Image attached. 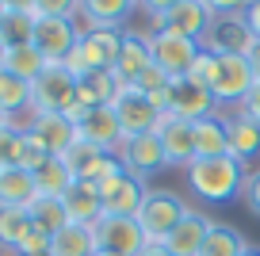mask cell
<instances>
[{"label": "cell", "mask_w": 260, "mask_h": 256, "mask_svg": "<svg viewBox=\"0 0 260 256\" xmlns=\"http://www.w3.org/2000/svg\"><path fill=\"white\" fill-rule=\"evenodd\" d=\"M249 168L234 157H195L184 168V184L199 203H234L241 199V187Z\"/></svg>", "instance_id": "1"}, {"label": "cell", "mask_w": 260, "mask_h": 256, "mask_svg": "<svg viewBox=\"0 0 260 256\" xmlns=\"http://www.w3.org/2000/svg\"><path fill=\"white\" fill-rule=\"evenodd\" d=\"M122 31H100V27H84L77 39L73 54L65 57V69L73 77H88V73H111L115 57H119Z\"/></svg>", "instance_id": "2"}, {"label": "cell", "mask_w": 260, "mask_h": 256, "mask_svg": "<svg viewBox=\"0 0 260 256\" xmlns=\"http://www.w3.org/2000/svg\"><path fill=\"white\" fill-rule=\"evenodd\" d=\"M187 210L191 207H187L176 191H169V187H149L146 203H142V210L134 218H138V226H142V233H146L149 245H161V241L176 230V222L187 214Z\"/></svg>", "instance_id": "3"}, {"label": "cell", "mask_w": 260, "mask_h": 256, "mask_svg": "<svg viewBox=\"0 0 260 256\" xmlns=\"http://www.w3.org/2000/svg\"><path fill=\"white\" fill-rule=\"evenodd\" d=\"M77 107V77L65 65H46L31 80V115L50 111V115H73Z\"/></svg>", "instance_id": "4"}, {"label": "cell", "mask_w": 260, "mask_h": 256, "mask_svg": "<svg viewBox=\"0 0 260 256\" xmlns=\"http://www.w3.org/2000/svg\"><path fill=\"white\" fill-rule=\"evenodd\" d=\"M111 111H115V119H119V126H122V138L153 134L161 115H165L161 107H157V100L146 96L142 88H134V84H119V92H115V100H111Z\"/></svg>", "instance_id": "5"}, {"label": "cell", "mask_w": 260, "mask_h": 256, "mask_svg": "<svg viewBox=\"0 0 260 256\" xmlns=\"http://www.w3.org/2000/svg\"><path fill=\"white\" fill-rule=\"evenodd\" d=\"M92 237H96V252H111V256H138L149 245L138 218L126 214H104L92 226Z\"/></svg>", "instance_id": "6"}, {"label": "cell", "mask_w": 260, "mask_h": 256, "mask_svg": "<svg viewBox=\"0 0 260 256\" xmlns=\"http://www.w3.org/2000/svg\"><path fill=\"white\" fill-rule=\"evenodd\" d=\"M81 31H84V27L77 23V19H65V16H39L31 46L46 57V65H65V57L73 54Z\"/></svg>", "instance_id": "7"}, {"label": "cell", "mask_w": 260, "mask_h": 256, "mask_svg": "<svg viewBox=\"0 0 260 256\" xmlns=\"http://www.w3.org/2000/svg\"><path fill=\"white\" fill-rule=\"evenodd\" d=\"M203 42H191L176 31H149V54H153V65H161L172 80L176 77H187L191 61L199 57Z\"/></svg>", "instance_id": "8"}, {"label": "cell", "mask_w": 260, "mask_h": 256, "mask_svg": "<svg viewBox=\"0 0 260 256\" xmlns=\"http://www.w3.org/2000/svg\"><path fill=\"white\" fill-rule=\"evenodd\" d=\"M161 111L176 115V119H184V122H199V119L218 111V104H214V96L207 88L191 84L187 77H176L169 84V92H165V100H161Z\"/></svg>", "instance_id": "9"}, {"label": "cell", "mask_w": 260, "mask_h": 256, "mask_svg": "<svg viewBox=\"0 0 260 256\" xmlns=\"http://www.w3.org/2000/svg\"><path fill=\"white\" fill-rule=\"evenodd\" d=\"M252 84H256V77H252V69H249V57H234V54L218 57V77H214V84H211V96H214L218 107H234L237 111Z\"/></svg>", "instance_id": "10"}, {"label": "cell", "mask_w": 260, "mask_h": 256, "mask_svg": "<svg viewBox=\"0 0 260 256\" xmlns=\"http://www.w3.org/2000/svg\"><path fill=\"white\" fill-rule=\"evenodd\" d=\"M211 23H214V12L203 0H180L176 8H169L161 19H153V31H176L191 42H203Z\"/></svg>", "instance_id": "11"}, {"label": "cell", "mask_w": 260, "mask_h": 256, "mask_svg": "<svg viewBox=\"0 0 260 256\" xmlns=\"http://www.w3.org/2000/svg\"><path fill=\"white\" fill-rule=\"evenodd\" d=\"M119 161H122V168H126L130 176H138V180H149L153 172L169 168V161H165V149H161V138H157V134L122 138Z\"/></svg>", "instance_id": "12"}, {"label": "cell", "mask_w": 260, "mask_h": 256, "mask_svg": "<svg viewBox=\"0 0 260 256\" xmlns=\"http://www.w3.org/2000/svg\"><path fill=\"white\" fill-rule=\"evenodd\" d=\"M27 134L50 153V157H65V149L77 142V122L69 115H50V111H35L27 115Z\"/></svg>", "instance_id": "13"}, {"label": "cell", "mask_w": 260, "mask_h": 256, "mask_svg": "<svg viewBox=\"0 0 260 256\" xmlns=\"http://www.w3.org/2000/svg\"><path fill=\"white\" fill-rule=\"evenodd\" d=\"M203 46L211 50V54H218V57H226V54L249 57V50L256 46V39H252L245 16H214L211 31H207V39H203Z\"/></svg>", "instance_id": "14"}, {"label": "cell", "mask_w": 260, "mask_h": 256, "mask_svg": "<svg viewBox=\"0 0 260 256\" xmlns=\"http://www.w3.org/2000/svg\"><path fill=\"white\" fill-rule=\"evenodd\" d=\"M73 122H77V138H81V142L96 145V149H107V153H119L122 126H119V119H115L111 107H92V111H81Z\"/></svg>", "instance_id": "15"}, {"label": "cell", "mask_w": 260, "mask_h": 256, "mask_svg": "<svg viewBox=\"0 0 260 256\" xmlns=\"http://www.w3.org/2000/svg\"><path fill=\"white\" fill-rule=\"evenodd\" d=\"M153 134L161 138V149H165L169 168H187L195 161V126L191 122L176 119V115H161V122H157Z\"/></svg>", "instance_id": "16"}, {"label": "cell", "mask_w": 260, "mask_h": 256, "mask_svg": "<svg viewBox=\"0 0 260 256\" xmlns=\"http://www.w3.org/2000/svg\"><path fill=\"white\" fill-rule=\"evenodd\" d=\"M146 180L130 176V172H122V176L107 180V184H100V195H104V214H126L134 218L142 210V203H146Z\"/></svg>", "instance_id": "17"}, {"label": "cell", "mask_w": 260, "mask_h": 256, "mask_svg": "<svg viewBox=\"0 0 260 256\" xmlns=\"http://www.w3.org/2000/svg\"><path fill=\"white\" fill-rule=\"evenodd\" d=\"M153 65V54H149V35L146 31H122L119 42V57H115V80L119 84H134L142 73Z\"/></svg>", "instance_id": "18"}, {"label": "cell", "mask_w": 260, "mask_h": 256, "mask_svg": "<svg viewBox=\"0 0 260 256\" xmlns=\"http://www.w3.org/2000/svg\"><path fill=\"white\" fill-rule=\"evenodd\" d=\"M138 12L134 0H81L77 19L81 27H100V31H122L130 16Z\"/></svg>", "instance_id": "19"}, {"label": "cell", "mask_w": 260, "mask_h": 256, "mask_svg": "<svg viewBox=\"0 0 260 256\" xmlns=\"http://www.w3.org/2000/svg\"><path fill=\"white\" fill-rule=\"evenodd\" d=\"M222 119H226L230 157H234L237 165H245V168H249L252 161L260 157V126L249 119V115H241V111H226Z\"/></svg>", "instance_id": "20"}, {"label": "cell", "mask_w": 260, "mask_h": 256, "mask_svg": "<svg viewBox=\"0 0 260 256\" xmlns=\"http://www.w3.org/2000/svg\"><path fill=\"white\" fill-rule=\"evenodd\" d=\"M207 230H211V218H207L203 210H195V207H191V210H187V214L176 222V230H172L169 237L161 241V245L169 248L172 256H199Z\"/></svg>", "instance_id": "21"}, {"label": "cell", "mask_w": 260, "mask_h": 256, "mask_svg": "<svg viewBox=\"0 0 260 256\" xmlns=\"http://www.w3.org/2000/svg\"><path fill=\"white\" fill-rule=\"evenodd\" d=\"M61 203H65V214H69V222L96 226L100 218H104V195H100V187L88 184V180H77V184L61 195Z\"/></svg>", "instance_id": "22"}, {"label": "cell", "mask_w": 260, "mask_h": 256, "mask_svg": "<svg viewBox=\"0 0 260 256\" xmlns=\"http://www.w3.org/2000/svg\"><path fill=\"white\" fill-rule=\"evenodd\" d=\"M115 92H119L115 73H88V77H77V107H73L69 119H77L81 111H92V107H111Z\"/></svg>", "instance_id": "23"}, {"label": "cell", "mask_w": 260, "mask_h": 256, "mask_svg": "<svg viewBox=\"0 0 260 256\" xmlns=\"http://www.w3.org/2000/svg\"><path fill=\"white\" fill-rule=\"evenodd\" d=\"M39 199V184H35V172L27 168H4L0 172V207H27Z\"/></svg>", "instance_id": "24"}, {"label": "cell", "mask_w": 260, "mask_h": 256, "mask_svg": "<svg viewBox=\"0 0 260 256\" xmlns=\"http://www.w3.org/2000/svg\"><path fill=\"white\" fill-rule=\"evenodd\" d=\"M46 256H96V237H92V226L69 222L57 233H50V252Z\"/></svg>", "instance_id": "25"}, {"label": "cell", "mask_w": 260, "mask_h": 256, "mask_svg": "<svg viewBox=\"0 0 260 256\" xmlns=\"http://www.w3.org/2000/svg\"><path fill=\"white\" fill-rule=\"evenodd\" d=\"M191 126H195V157H230L226 119L218 111L199 119V122H191Z\"/></svg>", "instance_id": "26"}, {"label": "cell", "mask_w": 260, "mask_h": 256, "mask_svg": "<svg viewBox=\"0 0 260 256\" xmlns=\"http://www.w3.org/2000/svg\"><path fill=\"white\" fill-rule=\"evenodd\" d=\"M245 248H249V241H245L234 226L230 222H214L211 218V230H207V237H203L199 256H241Z\"/></svg>", "instance_id": "27"}, {"label": "cell", "mask_w": 260, "mask_h": 256, "mask_svg": "<svg viewBox=\"0 0 260 256\" xmlns=\"http://www.w3.org/2000/svg\"><path fill=\"white\" fill-rule=\"evenodd\" d=\"M0 111L4 115H31V80L16 77V73L8 69H0Z\"/></svg>", "instance_id": "28"}, {"label": "cell", "mask_w": 260, "mask_h": 256, "mask_svg": "<svg viewBox=\"0 0 260 256\" xmlns=\"http://www.w3.org/2000/svg\"><path fill=\"white\" fill-rule=\"evenodd\" d=\"M35 184H39V195H46V199H61V195L77 184V176L69 172V165H65L61 157H50L46 165L35 172Z\"/></svg>", "instance_id": "29"}, {"label": "cell", "mask_w": 260, "mask_h": 256, "mask_svg": "<svg viewBox=\"0 0 260 256\" xmlns=\"http://www.w3.org/2000/svg\"><path fill=\"white\" fill-rule=\"evenodd\" d=\"M31 230V210L27 207H0V248L4 252H16L19 237Z\"/></svg>", "instance_id": "30"}, {"label": "cell", "mask_w": 260, "mask_h": 256, "mask_svg": "<svg viewBox=\"0 0 260 256\" xmlns=\"http://www.w3.org/2000/svg\"><path fill=\"white\" fill-rule=\"evenodd\" d=\"M35 23H39L35 12H8V16L0 19V35H4V42H8V50L12 46H31Z\"/></svg>", "instance_id": "31"}, {"label": "cell", "mask_w": 260, "mask_h": 256, "mask_svg": "<svg viewBox=\"0 0 260 256\" xmlns=\"http://www.w3.org/2000/svg\"><path fill=\"white\" fill-rule=\"evenodd\" d=\"M31 226H39L42 233H57L61 226H69L65 203H61V199H46V195H39V199L31 203Z\"/></svg>", "instance_id": "32"}, {"label": "cell", "mask_w": 260, "mask_h": 256, "mask_svg": "<svg viewBox=\"0 0 260 256\" xmlns=\"http://www.w3.org/2000/svg\"><path fill=\"white\" fill-rule=\"evenodd\" d=\"M4 69L16 73V77H23V80H35L42 69H46V57H42L35 46H12V50H8V61H4Z\"/></svg>", "instance_id": "33"}, {"label": "cell", "mask_w": 260, "mask_h": 256, "mask_svg": "<svg viewBox=\"0 0 260 256\" xmlns=\"http://www.w3.org/2000/svg\"><path fill=\"white\" fill-rule=\"evenodd\" d=\"M23 138H27V130L19 126V122H12V126L0 130V172H4V168H19V157H23Z\"/></svg>", "instance_id": "34"}, {"label": "cell", "mask_w": 260, "mask_h": 256, "mask_svg": "<svg viewBox=\"0 0 260 256\" xmlns=\"http://www.w3.org/2000/svg\"><path fill=\"white\" fill-rule=\"evenodd\" d=\"M214 77H218V54H211V50H199V57L191 61V69H187V80L191 84H199V88H207L211 92V84H214Z\"/></svg>", "instance_id": "35"}, {"label": "cell", "mask_w": 260, "mask_h": 256, "mask_svg": "<svg viewBox=\"0 0 260 256\" xmlns=\"http://www.w3.org/2000/svg\"><path fill=\"white\" fill-rule=\"evenodd\" d=\"M46 252H50V233H42L39 226H31V230L19 237V245H16L12 256H46Z\"/></svg>", "instance_id": "36"}, {"label": "cell", "mask_w": 260, "mask_h": 256, "mask_svg": "<svg viewBox=\"0 0 260 256\" xmlns=\"http://www.w3.org/2000/svg\"><path fill=\"white\" fill-rule=\"evenodd\" d=\"M77 8H81V0H35V16H65V19H77Z\"/></svg>", "instance_id": "37"}, {"label": "cell", "mask_w": 260, "mask_h": 256, "mask_svg": "<svg viewBox=\"0 0 260 256\" xmlns=\"http://www.w3.org/2000/svg\"><path fill=\"white\" fill-rule=\"evenodd\" d=\"M241 203L252 218H260V168H249L245 176V187H241Z\"/></svg>", "instance_id": "38"}, {"label": "cell", "mask_w": 260, "mask_h": 256, "mask_svg": "<svg viewBox=\"0 0 260 256\" xmlns=\"http://www.w3.org/2000/svg\"><path fill=\"white\" fill-rule=\"evenodd\" d=\"M203 4L214 16H245V8H249L252 0H203Z\"/></svg>", "instance_id": "39"}, {"label": "cell", "mask_w": 260, "mask_h": 256, "mask_svg": "<svg viewBox=\"0 0 260 256\" xmlns=\"http://www.w3.org/2000/svg\"><path fill=\"white\" fill-rule=\"evenodd\" d=\"M237 111H241V115H249V119L260 126V80H256V84L249 88V96L241 100V107H237Z\"/></svg>", "instance_id": "40"}, {"label": "cell", "mask_w": 260, "mask_h": 256, "mask_svg": "<svg viewBox=\"0 0 260 256\" xmlns=\"http://www.w3.org/2000/svg\"><path fill=\"white\" fill-rule=\"evenodd\" d=\"M180 0H138V12H146L149 19H161L169 8H176Z\"/></svg>", "instance_id": "41"}, {"label": "cell", "mask_w": 260, "mask_h": 256, "mask_svg": "<svg viewBox=\"0 0 260 256\" xmlns=\"http://www.w3.org/2000/svg\"><path fill=\"white\" fill-rule=\"evenodd\" d=\"M245 23H249V31H252V39L260 42V0H252L249 8H245Z\"/></svg>", "instance_id": "42"}, {"label": "cell", "mask_w": 260, "mask_h": 256, "mask_svg": "<svg viewBox=\"0 0 260 256\" xmlns=\"http://www.w3.org/2000/svg\"><path fill=\"white\" fill-rule=\"evenodd\" d=\"M8 12H35V0H4Z\"/></svg>", "instance_id": "43"}, {"label": "cell", "mask_w": 260, "mask_h": 256, "mask_svg": "<svg viewBox=\"0 0 260 256\" xmlns=\"http://www.w3.org/2000/svg\"><path fill=\"white\" fill-rule=\"evenodd\" d=\"M249 69H252V77L260 80V42H256V46L249 50Z\"/></svg>", "instance_id": "44"}, {"label": "cell", "mask_w": 260, "mask_h": 256, "mask_svg": "<svg viewBox=\"0 0 260 256\" xmlns=\"http://www.w3.org/2000/svg\"><path fill=\"white\" fill-rule=\"evenodd\" d=\"M138 256H172V252H169L165 245H146V248H142Z\"/></svg>", "instance_id": "45"}, {"label": "cell", "mask_w": 260, "mask_h": 256, "mask_svg": "<svg viewBox=\"0 0 260 256\" xmlns=\"http://www.w3.org/2000/svg\"><path fill=\"white\" fill-rule=\"evenodd\" d=\"M4 61H8V42H4V35H0V69H4Z\"/></svg>", "instance_id": "46"}, {"label": "cell", "mask_w": 260, "mask_h": 256, "mask_svg": "<svg viewBox=\"0 0 260 256\" xmlns=\"http://www.w3.org/2000/svg\"><path fill=\"white\" fill-rule=\"evenodd\" d=\"M12 122H16L12 115H4V111H0V130H4V126H12Z\"/></svg>", "instance_id": "47"}, {"label": "cell", "mask_w": 260, "mask_h": 256, "mask_svg": "<svg viewBox=\"0 0 260 256\" xmlns=\"http://www.w3.org/2000/svg\"><path fill=\"white\" fill-rule=\"evenodd\" d=\"M241 256H260V248H256V245H249V248H245Z\"/></svg>", "instance_id": "48"}, {"label": "cell", "mask_w": 260, "mask_h": 256, "mask_svg": "<svg viewBox=\"0 0 260 256\" xmlns=\"http://www.w3.org/2000/svg\"><path fill=\"white\" fill-rule=\"evenodd\" d=\"M4 16H8V8H4V0H0V19H4Z\"/></svg>", "instance_id": "49"}, {"label": "cell", "mask_w": 260, "mask_h": 256, "mask_svg": "<svg viewBox=\"0 0 260 256\" xmlns=\"http://www.w3.org/2000/svg\"><path fill=\"white\" fill-rule=\"evenodd\" d=\"M96 256H111V252H96Z\"/></svg>", "instance_id": "50"}, {"label": "cell", "mask_w": 260, "mask_h": 256, "mask_svg": "<svg viewBox=\"0 0 260 256\" xmlns=\"http://www.w3.org/2000/svg\"><path fill=\"white\" fill-rule=\"evenodd\" d=\"M134 4H138V0H134Z\"/></svg>", "instance_id": "51"}]
</instances>
